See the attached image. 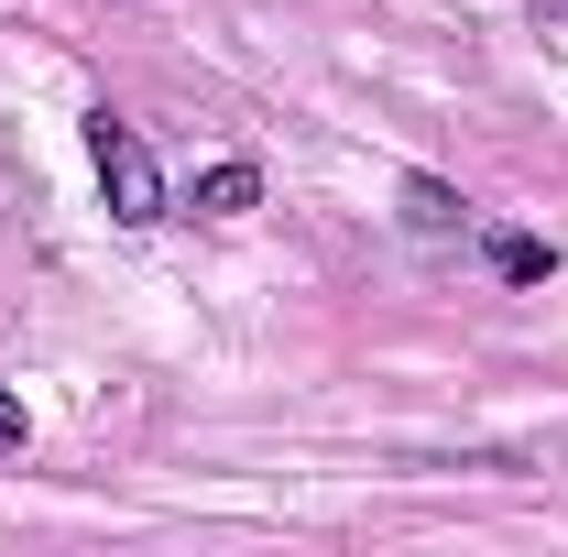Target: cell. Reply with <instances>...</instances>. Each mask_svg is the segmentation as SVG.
<instances>
[{"label": "cell", "instance_id": "cell-1", "mask_svg": "<svg viewBox=\"0 0 568 557\" xmlns=\"http://www.w3.org/2000/svg\"><path fill=\"white\" fill-rule=\"evenodd\" d=\"M88 164H99L121 230H153V219H164V175H153V153H142V132L121 110H88Z\"/></svg>", "mask_w": 568, "mask_h": 557}, {"label": "cell", "instance_id": "cell-2", "mask_svg": "<svg viewBox=\"0 0 568 557\" xmlns=\"http://www.w3.org/2000/svg\"><path fill=\"white\" fill-rule=\"evenodd\" d=\"M405 230H416V241H459V230H470V198H459L448 175H405Z\"/></svg>", "mask_w": 568, "mask_h": 557}, {"label": "cell", "instance_id": "cell-3", "mask_svg": "<svg viewBox=\"0 0 568 557\" xmlns=\"http://www.w3.org/2000/svg\"><path fill=\"white\" fill-rule=\"evenodd\" d=\"M186 209H197V219H241V209H263V164H209V175L186 186Z\"/></svg>", "mask_w": 568, "mask_h": 557}, {"label": "cell", "instance_id": "cell-4", "mask_svg": "<svg viewBox=\"0 0 568 557\" xmlns=\"http://www.w3.org/2000/svg\"><path fill=\"white\" fill-rule=\"evenodd\" d=\"M481 263H493L503 284H547V274H558V252L525 241V230H481Z\"/></svg>", "mask_w": 568, "mask_h": 557}, {"label": "cell", "instance_id": "cell-5", "mask_svg": "<svg viewBox=\"0 0 568 557\" xmlns=\"http://www.w3.org/2000/svg\"><path fill=\"white\" fill-rule=\"evenodd\" d=\"M0 448H22V405L11 394H0Z\"/></svg>", "mask_w": 568, "mask_h": 557}, {"label": "cell", "instance_id": "cell-6", "mask_svg": "<svg viewBox=\"0 0 568 557\" xmlns=\"http://www.w3.org/2000/svg\"><path fill=\"white\" fill-rule=\"evenodd\" d=\"M536 11H568V0H536Z\"/></svg>", "mask_w": 568, "mask_h": 557}]
</instances>
